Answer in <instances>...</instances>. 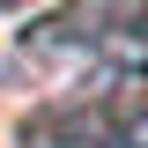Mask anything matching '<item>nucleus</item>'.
I'll return each instance as SVG.
<instances>
[{"instance_id":"2","label":"nucleus","mask_w":148,"mask_h":148,"mask_svg":"<svg viewBox=\"0 0 148 148\" xmlns=\"http://www.w3.org/2000/svg\"><path fill=\"white\" fill-rule=\"evenodd\" d=\"M119 15H141V0H74V22H82V30H104V22H119Z\"/></svg>"},{"instance_id":"1","label":"nucleus","mask_w":148,"mask_h":148,"mask_svg":"<svg viewBox=\"0 0 148 148\" xmlns=\"http://www.w3.org/2000/svg\"><path fill=\"white\" fill-rule=\"evenodd\" d=\"M22 67L67 89V74H74V67H96V52H89V30H82L74 15H37L30 30H22Z\"/></svg>"}]
</instances>
